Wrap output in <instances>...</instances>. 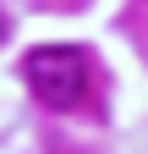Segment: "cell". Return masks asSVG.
<instances>
[{
    "label": "cell",
    "mask_w": 148,
    "mask_h": 154,
    "mask_svg": "<svg viewBox=\"0 0 148 154\" xmlns=\"http://www.w3.org/2000/svg\"><path fill=\"white\" fill-rule=\"evenodd\" d=\"M22 77H28V88H33L39 105L71 110V105H82V94H88V55L71 50V44H39V50H28Z\"/></svg>",
    "instance_id": "6da1fadb"
}]
</instances>
